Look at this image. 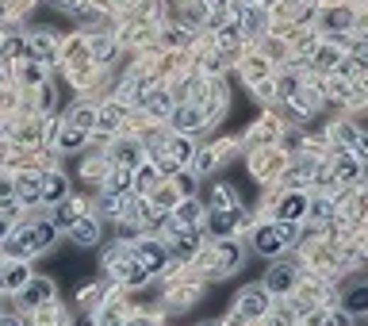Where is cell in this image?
<instances>
[{
	"label": "cell",
	"instance_id": "obj_10",
	"mask_svg": "<svg viewBox=\"0 0 368 326\" xmlns=\"http://www.w3.org/2000/svg\"><path fill=\"white\" fill-rule=\"evenodd\" d=\"M307 208H311V200L307 196H299V192H291L280 200V208H277V219H284V223H296V219H303L307 215Z\"/></svg>",
	"mask_w": 368,
	"mask_h": 326
},
{
	"label": "cell",
	"instance_id": "obj_34",
	"mask_svg": "<svg viewBox=\"0 0 368 326\" xmlns=\"http://www.w3.org/2000/svg\"><path fill=\"white\" fill-rule=\"evenodd\" d=\"M177 184H181V192H184V196H192V189H196V184H192V176H184V173L177 176Z\"/></svg>",
	"mask_w": 368,
	"mask_h": 326
},
{
	"label": "cell",
	"instance_id": "obj_21",
	"mask_svg": "<svg viewBox=\"0 0 368 326\" xmlns=\"http://www.w3.org/2000/svg\"><path fill=\"white\" fill-rule=\"evenodd\" d=\"M345 315H361V311H368V284H361V288H353V292L345 296Z\"/></svg>",
	"mask_w": 368,
	"mask_h": 326
},
{
	"label": "cell",
	"instance_id": "obj_28",
	"mask_svg": "<svg viewBox=\"0 0 368 326\" xmlns=\"http://www.w3.org/2000/svg\"><path fill=\"white\" fill-rule=\"evenodd\" d=\"M330 211H334V208H330L326 200H318V203H311V208H307V215H315V223H326Z\"/></svg>",
	"mask_w": 368,
	"mask_h": 326
},
{
	"label": "cell",
	"instance_id": "obj_16",
	"mask_svg": "<svg viewBox=\"0 0 368 326\" xmlns=\"http://www.w3.org/2000/svg\"><path fill=\"white\" fill-rule=\"evenodd\" d=\"M334 173H338V181H357L361 176V157H353L349 150L338 154V162H334Z\"/></svg>",
	"mask_w": 368,
	"mask_h": 326
},
{
	"label": "cell",
	"instance_id": "obj_7",
	"mask_svg": "<svg viewBox=\"0 0 368 326\" xmlns=\"http://www.w3.org/2000/svg\"><path fill=\"white\" fill-rule=\"evenodd\" d=\"M338 138H342V146L353 157H361V162H368V135L364 130H357V127H349V123H342L338 127Z\"/></svg>",
	"mask_w": 368,
	"mask_h": 326
},
{
	"label": "cell",
	"instance_id": "obj_8",
	"mask_svg": "<svg viewBox=\"0 0 368 326\" xmlns=\"http://www.w3.org/2000/svg\"><path fill=\"white\" fill-rule=\"evenodd\" d=\"M27 281H31V269H27L23 261H16V265H8L4 273H0V292H23Z\"/></svg>",
	"mask_w": 368,
	"mask_h": 326
},
{
	"label": "cell",
	"instance_id": "obj_22",
	"mask_svg": "<svg viewBox=\"0 0 368 326\" xmlns=\"http://www.w3.org/2000/svg\"><path fill=\"white\" fill-rule=\"evenodd\" d=\"M108 192H130V165H116L108 173Z\"/></svg>",
	"mask_w": 368,
	"mask_h": 326
},
{
	"label": "cell",
	"instance_id": "obj_19",
	"mask_svg": "<svg viewBox=\"0 0 368 326\" xmlns=\"http://www.w3.org/2000/svg\"><path fill=\"white\" fill-rule=\"evenodd\" d=\"M173 123H177V130H196V127L203 123V111L188 104V108H181V111H173Z\"/></svg>",
	"mask_w": 368,
	"mask_h": 326
},
{
	"label": "cell",
	"instance_id": "obj_5",
	"mask_svg": "<svg viewBox=\"0 0 368 326\" xmlns=\"http://www.w3.org/2000/svg\"><path fill=\"white\" fill-rule=\"evenodd\" d=\"M265 307H269L265 288H245V292L238 296V315L242 319H257V315H265Z\"/></svg>",
	"mask_w": 368,
	"mask_h": 326
},
{
	"label": "cell",
	"instance_id": "obj_32",
	"mask_svg": "<svg viewBox=\"0 0 368 326\" xmlns=\"http://www.w3.org/2000/svg\"><path fill=\"white\" fill-rule=\"evenodd\" d=\"M23 77L31 81V85H39L43 81V69H39V62H27V69H23Z\"/></svg>",
	"mask_w": 368,
	"mask_h": 326
},
{
	"label": "cell",
	"instance_id": "obj_37",
	"mask_svg": "<svg viewBox=\"0 0 368 326\" xmlns=\"http://www.w3.org/2000/svg\"><path fill=\"white\" fill-rule=\"evenodd\" d=\"M0 326H20V319H0Z\"/></svg>",
	"mask_w": 368,
	"mask_h": 326
},
{
	"label": "cell",
	"instance_id": "obj_3",
	"mask_svg": "<svg viewBox=\"0 0 368 326\" xmlns=\"http://www.w3.org/2000/svg\"><path fill=\"white\" fill-rule=\"evenodd\" d=\"M135 261L146 269V273H162L165 269V261H169V249L162 246V242H150V238H143V242H135Z\"/></svg>",
	"mask_w": 368,
	"mask_h": 326
},
{
	"label": "cell",
	"instance_id": "obj_4",
	"mask_svg": "<svg viewBox=\"0 0 368 326\" xmlns=\"http://www.w3.org/2000/svg\"><path fill=\"white\" fill-rule=\"evenodd\" d=\"M296 276H299V269L288 265V261H280V265H272L265 273V292H277V296L291 292V288H296Z\"/></svg>",
	"mask_w": 368,
	"mask_h": 326
},
{
	"label": "cell",
	"instance_id": "obj_9",
	"mask_svg": "<svg viewBox=\"0 0 368 326\" xmlns=\"http://www.w3.org/2000/svg\"><path fill=\"white\" fill-rule=\"evenodd\" d=\"M238 223H242V208H234V211H211L207 227H211L215 238H226V235H234V227H238Z\"/></svg>",
	"mask_w": 368,
	"mask_h": 326
},
{
	"label": "cell",
	"instance_id": "obj_38",
	"mask_svg": "<svg viewBox=\"0 0 368 326\" xmlns=\"http://www.w3.org/2000/svg\"><path fill=\"white\" fill-rule=\"evenodd\" d=\"M245 4H257V0H245Z\"/></svg>",
	"mask_w": 368,
	"mask_h": 326
},
{
	"label": "cell",
	"instance_id": "obj_17",
	"mask_svg": "<svg viewBox=\"0 0 368 326\" xmlns=\"http://www.w3.org/2000/svg\"><path fill=\"white\" fill-rule=\"evenodd\" d=\"M196 249H200V235H196V227H184V230H177L173 254H177V257H192Z\"/></svg>",
	"mask_w": 368,
	"mask_h": 326
},
{
	"label": "cell",
	"instance_id": "obj_24",
	"mask_svg": "<svg viewBox=\"0 0 368 326\" xmlns=\"http://www.w3.org/2000/svg\"><path fill=\"white\" fill-rule=\"evenodd\" d=\"M58 146H62V150H81V146H84V127H65L62 130V138H58Z\"/></svg>",
	"mask_w": 368,
	"mask_h": 326
},
{
	"label": "cell",
	"instance_id": "obj_2",
	"mask_svg": "<svg viewBox=\"0 0 368 326\" xmlns=\"http://www.w3.org/2000/svg\"><path fill=\"white\" fill-rule=\"evenodd\" d=\"M299 235V227L296 223H284V219H277V223H269V227H261L257 235H253V249L257 254H265V257H277L284 246H291Z\"/></svg>",
	"mask_w": 368,
	"mask_h": 326
},
{
	"label": "cell",
	"instance_id": "obj_23",
	"mask_svg": "<svg viewBox=\"0 0 368 326\" xmlns=\"http://www.w3.org/2000/svg\"><path fill=\"white\" fill-rule=\"evenodd\" d=\"M77 219H81L77 203H73V200H62V203H58V219H54V227H65V230H69Z\"/></svg>",
	"mask_w": 368,
	"mask_h": 326
},
{
	"label": "cell",
	"instance_id": "obj_1",
	"mask_svg": "<svg viewBox=\"0 0 368 326\" xmlns=\"http://www.w3.org/2000/svg\"><path fill=\"white\" fill-rule=\"evenodd\" d=\"M54 238H58V227H54V223H27V227H20V235L8 238V254H16V257L43 254V249L54 246Z\"/></svg>",
	"mask_w": 368,
	"mask_h": 326
},
{
	"label": "cell",
	"instance_id": "obj_27",
	"mask_svg": "<svg viewBox=\"0 0 368 326\" xmlns=\"http://www.w3.org/2000/svg\"><path fill=\"white\" fill-rule=\"evenodd\" d=\"M296 108H299V111H315V108H318L315 92H311V89H303V92H296Z\"/></svg>",
	"mask_w": 368,
	"mask_h": 326
},
{
	"label": "cell",
	"instance_id": "obj_18",
	"mask_svg": "<svg viewBox=\"0 0 368 326\" xmlns=\"http://www.w3.org/2000/svg\"><path fill=\"white\" fill-rule=\"evenodd\" d=\"M238 200H234V189L230 184H215L211 189V211H234Z\"/></svg>",
	"mask_w": 368,
	"mask_h": 326
},
{
	"label": "cell",
	"instance_id": "obj_36",
	"mask_svg": "<svg viewBox=\"0 0 368 326\" xmlns=\"http://www.w3.org/2000/svg\"><path fill=\"white\" fill-rule=\"evenodd\" d=\"M8 192H12V184H8V181H0V196H8Z\"/></svg>",
	"mask_w": 368,
	"mask_h": 326
},
{
	"label": "cell",
	"instance_id": "obj_29",
	"mask_svg": "<svg viewBox=\"0 0 368 326\" xmlns=\"http://www.w3.org/2000/svg\"><path fill=\"white\" fill-rule=\"evenodd\" d=\"M154 181H157V173L150 169V165H138V192H146Z\"/></svg>",
	"mask_w": 368,
	"mask_h": 326
},
{
	"label": "cell",
	"instance_id": "obj_12",
	"mask_svg": "<svg viewBox=\"0 0 368 326\" xmlns=\"http://www.w3.org/2000/svg\"><path fill=\"white\" fill-rule=\"evenodd\" d=\"M238 261H242V249L234 246V242H223V246L215 249V276L234 273V269H238Z\"/></svg>",
	"mask_w": 368,
	"mask_h": 326
},
{
	"label": "cell",
	"instance_id": "obj_25",
	"mask_svg": "<svg viewBox=\"0 0 368 326\" xmlns=\"http://www.w3.org/2000/svg\"><path fill=\"white\" fill-rule=\"evenodd\" d=\"M192 142H188V138H173V142H169V157H173L177 165H184V162H192Z\"/></svg>",
	"mask_w": 368,
	"mask_h": 326
},
{
	"label": "cell",
	"instance_id": "obj_31",
	"mask_svg": "<svg viewBox=\"0 0 368 326\" xmlns=\"http://www.w3.org/2000/svg\"><path fill=\"white\" fill-rule=\"evenodd\" d=\"M111 54H116V46H111V39H100V43H96V58H100V62H108Z\"/></svg>",
	"mask_w": 368,
	"mask_h": 326
},
{
	"label": "cell",
	"instance_id": "obj_35",
	"mask_svg": "<svg viewBox=\"0 0 368 326\" xmlns=\"http://www.w3.org/2000/svg\"><path fill=\"white\" fill-rule=\"evenodd\" d=\"M0 238H8V219L0 215Z\"/></svg>",
	"mask_w": 368,
	"mask_h": 326
},
{
	"label": "cell",
	"instance_id": "obj_11",
	"mask_svg": "<svg viewBox=\"0 0 368 326\" xmlns=\"http://www.w3.org/2000/svg\"><path fill=\"white\" fill-rule=\"evenodd\" d=\"M69 238L77 242V246H84V249H89V246H96V242H100V223L81 215V219L69 227Z\"/></svg>",
	"mask_w": 368,
	"mask_h": 326
},
{
	"label": "cell",
	"instance_id": "obj_33",
	"mask_svg": "<svg viewBox=\"0 0 368 326\" xmlns=\"http://www.w3.org/2000/svg\"><path fill=\"white\" fill-rule=\"evenodd\" d=\"M203 4H207V8H211V12H215V16H226V0H203Z\"/></svg>",
	"mask_w": 368,
	"mask_h": 326
},
{
	"label": "cell",
	"instance_id": "obj_14",
	"mask_svg": "<svg viewBox=\"0 0 368 326\" xmlns=\"http://www.w3.org/2000/svg\"><path fill=\"white\" fill-rule=\"evenodd\" d=\"M65 192H69V184H65L62 173H46L43 176V203H62Z\"/></svg>",
	"mask_w": 368,
	"mask_h": 326
},
{
	"label": "cell",
	"instance_id": "obj_20",
	"mask_svg": "<svg viewBox=\"0 0 368 326\" xmlns=\"http://www.w3.org/2000/svg\"><path fill=\"white\" fill-rule=\"evenodd\" d=\"M196 223H200V203H196V200H184L181 208H177V230L196 227Z\"/></svg>",
	"mask_w": 368,
	"mask_h": 326
},
{
	"label": "cell",
	"instance_id": "obj_15",
	"mask_svg": "<svg viewBox=\"0 0 368 326\" xmlns=\"http://www.w3.org/2000/svg\"><path fill=\"white\" fill-rule=\"evenodd\" d=\"M16 196H20L23 203H43V176H20L16 181Z\"/></svg>",
	"mask_w": 368,
	"mask_h": 326
},
{
	"label": "cell",
	"instance_id": "obj_30",
	"mask_svg": "<svg viewBox=\"0 0 368 326\" xmlns=\"http://www.w3.org/2000/svg\"><path fill=\"white\" fill-rule=\"evenodd\" d=\"M146 108H150V111H157V116H162V111H169V100L162 96V92H154V96L146 100Z\"/></svg>",
	"mask_w": 368,
	"mask_h": 326
},
{
	"label": "cell",
	"instance_id": "obj_26",
	"mask_svg": "<svg viewBox=\"0 0 368 326\" xmlns=\"http://www.w3.org/2000/svg\"><path fill=\"white\" fill-rule=\"evenodd\" d=\"M92 123H96V111H92V108H77V111H73V127H84V130H89Z\"/></svg>",
	"mask_w": 368,
	"mask_h": 326
},
{
	"label": "cell",
	"instance_id": "obj_13",
	"mask_svg": "<svg viewBox=\"0 0 368 326\" xmlns=\"http://www.w3.org/2000/svg\"><path fill=\"white\" fill-rule=\"evenodd\" d=\"M23 50H27V58L31 62H54V43H50V35H31V39L23 43Z\"/></svg>",
	"mask_w": 368,
	"mask_h": 326
},
{
	"label": "cell",
	"instance_id": "obj_6",
	"mask_svg": "<svg viewBox=\"0 0 368 326\" xmlns=\"http://www.w3.org/2000/svg\"><path fill=\"white\" fill-rule=\"evenodd\" d=\"M20 300H23L27 307L50 303V300H54V281H46V276H31V281H27V288L20 292Z\"/></svg>",
	"mask_w": 368,
	"mask_h": 326
}]
</instances>
